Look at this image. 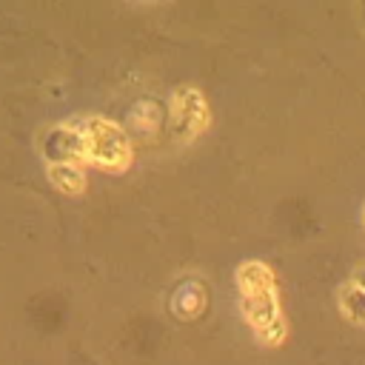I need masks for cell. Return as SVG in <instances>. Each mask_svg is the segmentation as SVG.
<instances>
[{
	"instance_id": "cell-6",
	"label": "cell",
	"mask_w": 365,
	"mask_h": 365,
	"mask_svg": "<svg viewBox=\"0 0 365 365\" xmlns=\"http://www.w3.org/2000/svg\"><path fill=\"white\" fill-rule=\"evenodd\" d=\"M339 305L342 311L356 319V322H365V288L359 285H345L342 288V297H339Z\"/></svg>"
},
{
	"instance_id": "cell-2",
	"label": "cell",
	"mask_w": 365,
	"mask_h": 365,
	"mask_svg": "<svg viewBox=\"0 0 365 365\" xmlns=\"http://www.w3.org/2000/svg\"><path fill=\"white\" fill-rule=\"evenodd\" d=\"M237 282L242 288V305L248 319L257 325L259 334H268V328L277 322V299L268 268H262L259 262H245L237 271Z\"/></svg>"
},
{
	"instance_id": "cell-1",
	"label": "cell",
	"mask_w": 365,
	"mask_h": 365,
	"mask_svg": "<svg viewBox=\"0 0 365 365\" xmlns=\"http://www.w3.org/2000/svg\"><path fill=\"white\" fill-rule=\"evenodd\" d=\"M77 123H80L83 137H86V160H91L94 165L108 168V171H120L128 165L131 143L114 120L91 114V117L77 120Z\"/></svg>"
},
{
	"instance_id": "cell-4",
	"label": "cell",
	"mask_w": 365,
	"mask_h": 365,
	"mask_svg": "<svg viewBox=\"0 0 365 365\" xmlns=\"http://www.w3.org/2000/svg\"><path fill=\"white\" fill-rule=\"evenodd\" d=\"M171 120H174V128L182 131L185 137L197 134L205 123H208V106L202 100V94L197 88H177L174 91V100H171Z\"/></svg>"
},
{
	"instance_id": "cell-3",
	"label": "cell",
	"mask_w": 365,
	"mask_h": 365,
	"mask_svg": "<svg viewBox=\"0 0 365 365\" xmlns=\"http://www.w3.org/2000/svg\"><path fill=\"white\" fill-rule=\"evenodd\" d=\"M43 151H46L48 163H71V165H77L80 160H86V137H83L80 123L51 125L46 131Z\"/></svg>"
},
{
	"instance_id": "cell-5",
	"label": "cell",
	"mask_w": 365,
	"mask_h": 365,
	"mask_svg": "<svg viewBox=\"0 0 365 365\" xmlns=\"http://www.w3.org/2000/svg\"><path fill=\"white\" fill-rule=\"evenodd\" d=\"M48 177L60 191H68V194H77L86 182L80 165H71V163H48Z\"/></svg>"
}]
</instances>
